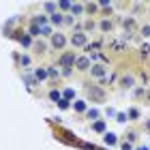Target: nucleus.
<instances>
[{
    "mask_svg": "<svg viewBox=\"0 0 150 150\" xmlns=\"http://www.w3.org/2000/svg\"><path fill=\"white\" fill-rule=\"evenodd\" d=\"M75 54H64L62 58H60V67H64V69H71V64H75Z\"/></svg>",
    "mask_w": 150,
    "mask_h": 150,
    "instance_id": "f257e3e1",
    "label": "nucleus"
},
{
    "mask_svg": "<svg viewBox=\"0 0 150 150\" xmlns=\"http://www.w3.org/2000/svg\"><path fill=\"white\" fill-rule=\"evenodd\" d=\"M75 64H77V69H79V71H86V69H90V58L81 56V58L75 60Z\"/></svg>",
    "mask_w": 150,
    "mask_h": 150,
    "instance_id": "f03ea898",
    "label": "nucleus"
},
{
    "mask_svg": "<svg viewBox=\"0 0 150 150\" xmlns=\"http://www.w3.org/2000/svg\"><path fill=\"white\" fill-rule=\"evenodd\" d=\"M71 43H73V45H86V35H84V32H77V35H73Z\"/></svg>",
    "mask_w": 150,
    "mask_h": 150,
    "instance_id": "7ed1b4c3",
    "label": "nucleus"
},
{
    "mask_svg": "<svg viewBox=\"0 0 150 150\" xmlns=\"http://www.w3.org/2000/svg\"><path fill=\"white\" fill-rule=\"evenodd\" d=\"M64 43H67V41H64V37L60 35V32L52 37V45H54V47H64Z\"/></svg>",
    "mask_w": 150,
    "mask_h": 150,
    "instance_id": "20e7f679",
    "label": "nucleus"
},
{
    "mask_svg": "<svg viewBox=\"0 0 150 150\" xmlns=\"http://www.w3.org/2000/svg\"><path fill=\"white\" fill-rule=\"evenodd\" d=\"M90 69H92V75H94V77H101V79H103V75H105V69H103L101 64H92Z\"/></svg>",
    "mask_w": 150,
    "mask_h": 150,
    "instance_id": "39448f33",
    "label": "nucleus"
},
{
    "mask_svg": "<svg viewBox=\"0 0 150 150\" xmlns=\"http://www.w3.org/2000/svg\"><path fill=\"white\" fill-rule=\"evenodd\" d=\"M116 142H118V139H116V135H114V133H105V144H110V146H114Z\"/></svg>",
    "mask_w": 150,
    "mask_h": 150,
    "instance_id": "423d86ee",
    "label": "nucleus"
},
{
    "mask_svg": "<svg viewBox=\"0 0 150 150\" xmlns=\"http://www.w3.org/2000/svg\"><path fill=\"white\" fill-rule=\"evenodd\" d=\"M73 107H75V112H86V103L84 101H75Z\"/></svg>",
    "mask_w": 150,
    "mask_h": 150,
    "instance_id": "0eeeda50",
    "label": "nucleus"
},
{
    "mask_svg": "<svg viewBox=\"0 0 150 150\" xmlns=\"http://www.w3.org/2000/svg\"><path fill=\"white\" fill-rule=\"evenodd\" d=\"M35 77H37L39 81L45 79V77H47V71H45V69H37V71H35Z\"/></svg>",
    "mask_w": 150,
    "mask_h": 150,
    "instance_id": "6e6552de",
    "label": "nucleus"
},
{
    "mask_svg": "<svg viewBox=\"0 0 150 150\" xmlns=\"http://www.w3.org/2000/svg\"><path fill=\"white\" fill-rule=\"evenodd\" d=\"M92 129H94V131H99V133H103V131H105V122H101V120H99V122H94Z\"/></svg>",
    "mask_w": 150,
    "mask_h": 150,
    "instance_id": "1a4fd4ad",
    "label": "nucleus"
},
{
    "mask_svg": "<svg viewBox=\"0 0 150 150\" xmlns=\"http://www.w3.org/2000/svg\"><path fill=\"white\" fill-rule=\"evenodd\" d=\"M50 99H52V101H56V103H58V101L62 99V94H60L58 90H52V92H50Z\"/></svg>",
    "mask_w": 150,
    "mask_h": 150,
    "instance_id": "9d476101",
    "label": "nucleus"
},
{
    "mask_svg": "<svg viewBox=\"0 0 150 150\" xmlns=\"http://www.w3.org/2000/svg\"><path fill=\"white\" fill-rule=\"evenodd\" d=\"M112 47H114V50H118V52H122V50H125V41H114Z\"/></svg>",
    "mask_w": 150,
    "mask_h": 150,
    "instance_id": "9b49d317",
    "label": "nucleus"
},
{
    "mask_svg": "<svg viewBox=\"0 0 150 150\" xmlns=\"http://www.w3.org/2000/svg\"><path fill=\"white\" fill-rule=\"evenodd\" d=\"M52 24H62V15H60V13H54L52 15Z\"/></svg>",
    "mask_w": 150,
    "mask_h": 150,
    "instance_id": "f8f14e48",
    "label": "nucleus"
},
{
    "mask_svg": "<svg viewBox=\"0 0 150 150\" xmlns=\"http://www.w3.org/2000/svg\"><path fill=\"white\" fill-rule=\"evenodd\" d=\"M30 35H32V37H39V35H41V28L32 24V26H30Z\"/></svg>",
    "mask_w": 150,
    "mask_h": 150,
    "instance_id": "ddd939ff",
    "label": "nucleus"
},
{
    "mask_svg": "<svg viewBox=\"0 0 150 150\" xmlns=\"http://www.w3.org/2000/svg\"><path fill=\"white\" fill-rule=\"evenodd\" d=\"M122 86H125V88H131V86H133V77H122Z\"/></svg>",
    "mask_w": 150,
    "mask_h": 150,
    "instance_id": "4468645a",
    "label": "nucleus"
},
{
    "mask_svg": "<svg viewBox=\"0 0 150 150\" xmlns=\"http://www.w3.org/2000/svg\"><path fill=\"white\" fill-rule=\"evenodd\" d=\"M110 28H112V22H107V19H103V22H101V30H105V32H107Z\"/></svg>",
    "mask_w": 150,
    "mask_h": 150,
    "instance_id": "2eb2a0df",
    "label": "nucleus"
},
{
    "mask_svg": "<svg viewBox=\"0 0 150 150\" xmlns=\"http://www.w3.org/2000/svg\"><path fill=\"white\" fill-rule=\"evenodd\" d=\"M62 94H64V99H67V101H69V99H73V97H75V92L71 90V88H67V90H64Z\"/></svg>",
    "mask_w": 150,
    "mask_h": 150,
    "instance_id": "dca6fc26",
    "label": "nucleus"
},
{
    "mask_svg": "<svg viewBox=\"0 0 150 150\" xmlns=\"http://www.w3.org/2000/svg\"><path fill=\"white\" fill-rule=\"evenodd\" d=\"M58 107H60V110H67V107H69V101H67V99H60V101H58Z\"/></svg>",
    "mask_w": 150,
    "mask_h": 150,
    "instance_id": "f3484780",
    "label": "nucleus"
},
{
    "mask_svg": "<svg viewBox=\"0 0 150 150\" xmlns=\"http://www.w3.org/2000/svg\"><path fill=\"white\" fill-rule=\"evenodd\" d=\"M88 118H99V110H88Z\"/></svg>",
    "mask_w": 150,
    "mask_h": 150,
    "instance_id": "a211bd4d",
    "label": "nucleus"
},
{
    "mask_svg": "<svg viewBox=\"0 0 150 150\" xmlns=\"http://www.w3.org/2000/svg\"><path fill=\"white\" fill-rule=\"evenodd\" d=\"M129 118H131V120H137V118H139V112H137V110H131V112H129Z\"/></svg>",
    "mask_w": 150,
    "mask_h": 150,
    "instance_id": "6ab92c4d",
    "label": "nucleus"
},
{
    "mask_svg": "<svg viewBox=\"0 0 150 150\" xmlns=\"http://www.w3.org/2000/svg\"><path fill=\"white\" fill-rule=\"evenodd\" d=\"M19 41H22V45H30V37H28V35L19 37Z\"/></svg>",
    "mask_w": 150,
    "mask_h": 150,
    "instance_id": "aec40b11",
    "label": "nucleus"
},
{
    "mask_svg": "<svg viewBox=\"0 0 150 150\" xmlns=\"http://www.w3.org/2000/svg\"><path fill=\"white\" fill-rule=\"evenodd\" d=\"M71 9H73V13H81V9H84V6H81V4H73Z\"/></svg>",
    "mask_w": 150,
    "mask_h": 150,
    "instance_id": "412c9836",
    "label": "nucleus"
},
{
    "mask_svg": "<svg viewBox=\"0 0 150 150\" xmlns=\"http://www.w3.org/2000/svg\"><path fill=\"white\" fill-rule=\"evenodd\" d=\"M142 35H144V37H150V26H144V28H142Z\"/></svg>",
    "mask_w": 150,
    "mask_h": 150,
    "instance_id": "4be33fe9",
    "label": "nucleus"
},
{
    "mask_svg": "<svg viewBox=\"0 0 150 150\" xmlns=\"http://www.w3.org/2000/svg\"><path fill=\"white\" fill-rule=\"evenodd\" d=\"M142 54L148 56V54H150V45H142Z\"/></svg>",
    "mask_w": 150,
    "mask_h": 150,
    "instance_id": "5701e85b",
    "label": "nucleus"
},
{
    "mask_svg": "<svg viewBox=\"0 0 150 150\" xmlns=\"http://www.w3.org/2000/svg\"><path fill=\"white\" fill-rule=\"evenodd\" d=\"M41 35H45V37H47V35H52V30L47 28V26H43V28H41Z\"/></svg>",
    "mask_w": 150,
    "mask_h": 150,
    "instance_id": "b1692460",
    "label": "nucleus"
},
{
    "mask_svg": "<svg viewBox=\"0 0 150 150\" xmlns=\"http://www.w3.org/2000/svg\"><path fill=\"white\" fill-rule=\"evenodd\" d=\"M99 6H103V9H112V4L107 2V0H103V2H99Z\"/></svg>",
    "mask_w": 150,
    "mask_h": 150,
    "instance_id": "393cba45",
    "label": "nucleus"
},
{
    "mask_svg": "<svg viewBox=\"0 0 150 150\" xmlns=\"http://www.w3.org/2000/svg\"><path fill=\"white\" fill-rule=\"evenodd\" d=\"M71 6H73L71 2H60V9H71Z\"/></svg>",
    "mask_w": 150,
    "mask_h": 150,
    "instance_id": "a878e982",
    "label": "nucleus"
},
{
    "mask_svg": "<svg viewBox=\"0 0 150 150\" xmlns=\"http://www.w3.org/2000/svg\"><path fill=\"white\" fill-rule=\"evenodd\" d=\"M54 6H56L54 2H47V4H45V9H47V11H54Z\"/></svg>",
    "mask_w": 150,
    "mask_h": 150,
    "instance_id": "bb28decb",
    "label": "nucleus"
},
{
    "mask_svg": "<svg viewBox=\"0 0 150 150\" xmlns=\"http://www.w3.org/2000/svg\"><path fill=\"white\" fill-rule=\"evenodd\" d=\"M47 75H52V77H56V75H58V71H56V69H50V71H47Z\"/></svg>",
    "mask_w": 150,
    "mask_h": 150,
    "instance_id": "cd10ccee",
    "label": "nucleus"
},
{
    "mask_svg": "<svg viewBox=\"0 0 150 150\" xmlns=\"http://www.w3.org/2000/svg\"><path fill=\"white\" fill-rule=\"evenodd\" d=\"M127 120V114H118V122H125Z\"/></svg>",
    "mask_w": 150,
    "mask_h": 150,
    "instance_id": "c85d7f7f",
    "label": "nucleus"
},
{
    "mask_svg": "<svg viewBox=\"0 0 150 150\" xmlns=\"http://www.w3.org/2000/svg\"><path fill=\"white\" fill-rule=\"evenodd\" d=\"M122 150H131V144H127V142H125V144H122Z\"/></svg>",
    "mask_w": 150,
    "mask_h": 150,
    "instance_id": "c756f323",
    "label": "nucleus"
},
{
    "mask_svg": "<svg viewBox=\"0 0 150 150\" xmlns=\"http://www.w3.org/2000/svg\"><path fill=\"white\" fill-rule=\"evenodd\" d=\"M137 150H148V146H139V148H137Z\"/></svg>",
    "mask_w": 150,
    "mask_h": 150,
    "instance_id": "7c9ffc66",
    "label": "nucleus"
}]
</instances>
